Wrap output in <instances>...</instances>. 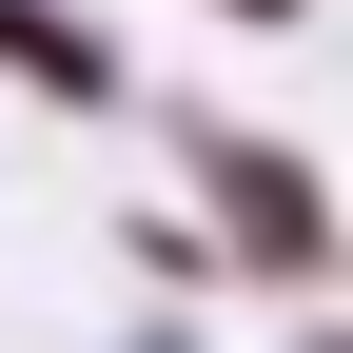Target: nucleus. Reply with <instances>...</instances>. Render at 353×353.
Wrapping results in <instances>:
<instances>
[{
  "label": "nucleus",
  "instance_id": "nucleus-1",
  "mask_svg": "<svg viewBox=\"0 0 353 353\" xmlns=\"http://www.w3.org/2000/svg\"><path fill=\"white\" fill-rule=\"evenodd\" d=\"M255 20H275V0H255Z\"/></svg>",
  "mask_w": 353,
  "mask_h": 353
}]
</instances>
